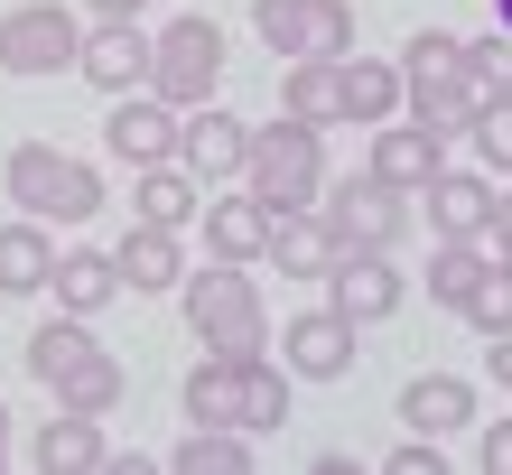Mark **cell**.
<instances>
[{"label": "cell", "mask_w": 512, "mask_h": 475, "mask_svg": "<svg viewBox=\"0 0 512 475\" xmlns=\"http://www.w3.org/2000/svg\"><path fill=\"white\" fill-rule=\"evenodd\" d=\"M177 308H187V336L205 354H261L270 345V299H261V280H252V261H205V271L177 280Z\"/></svg>", "instance_id": "cell-1"}, {"label": "cell", "mask_w": 512, "mask_h": 475, "mask_svg": "<svg viewBox=\"0 0 512 475\" xmlns=\"http://www.w3.org/2000/svg\"><path fill=\"white\" fill-rule=\"evenodd\" d=\"M0 187H10V205L38 215V224H94L103 215V168L56 150V140H19V150L0 159Z\"/></svg>", "instance_id": "cell-2"}, {"label": "cell", "mask_w": 512, "mask_h": 475, "mask_svg": "<svg viewBox=\"0 0 512 475\" xmlns=\"http://www.w3.org/2000/svg\"><path fill=\"white\" fill-rule=\"evenodd\" d=\"M224 66H233V47H224V28L205 10H177L168 28H149V94H159V103H177V112L215 103Z\"/></svg>", "instance_id": "cell-3"}, {"label": "cell", "mask_w": 512, "mask_h": 475, "mask_svg": "<svg viewBox=\"0 0 512 475\" xmlns=\"http://www.w3.org/2000/svg\"><path fill=\"white\" fill-rule=\"evenodd\" d=\"M233 187H252L270 215H298V205H317V187H326V131L289 122V112H280V122H261Z\"/></svg>", "instance_id": "cell-4"}, {"label": "cell", "mask_w": 512, "mask_h": 475, "mask_svg": "<svg viewBox=\"0 0 512 475\" xmlns=\"http://www.w3.org/2000/svg\"><path fill=\"white\" fill-rule=\"evenodd\" d=\"M317 215H326V233H336V252H391L410 233V196L382 187V177L364 168V177H326Z\"/></svg>", "instance_id": "cell-5"}, {"label": "cell", "mask_w": 512, "mask_h": 475, "mask_svg": "<svg viewBox=\"0 0 512 475\" xmlns=\"http://www.w3.org/2000/svg\"><path fill=\"white\" fill-rule=\"evenodd\" d=\"M252 28H261V47L280 56H354V0H252Z\"/></svg>", "instance_id": "cell-6"}, {"label": "cell", "mask_w": 512, "mask_h": 475, "mask_svg": "<svg viewBox=\"0 0 512 475\" xmlns=\"http://www.w3.org/2000/svg\"><path fill=\"white\" fill-rule=\"evenodd\" d=\"M75 47H84V19L66 0H19L0 19V75H66Z\"/></svg>", "instance_id": "cell-7"}, {"label": "cell", "mask_w": 512, "mask_h": 475, "mask_svg": "<svg viewBox=\"0 0 512 475\" xmlns=\"http://www.w3.org/2000/svg\"><path fill=\"white\" fill-rule=\"evenodd\" d=\"M354 354H364V326L336 317V308H298V317L280 326V364H289V382H345Z\"/></svg>", "instance_id": "cell-8"}, {"label": "cell", "mask_w": 512, "mask_h": 475, "mask_svg": "<svg viewBox=\"0 0 512 475\" xmlns=\"http://www.w3.org/2000/svg\"><path fill=\"white\" fill-rule=\"evenodd\" d=\"M243 150H252V122H243V112H224V103L177 112V168H187L196 187H233V177H243Z\"/></svg>", "instance_id": "cell-9"}, {"label": "cell", "mask_w": 512, "mask_h": 475, "mask_svg": "<svg viewBox=\"0 0 512 475\" xmlns=\"http://www.w3.org/2000/svg\"><path fill=\"white\" fill-rule=\"evenodd\" d=\"M103 150L122 159V168H159V159H177V103H159L149 84L112 94V112H103Z\"/></svg>", "instance_id": "cell-10"}, {"label": "cell", "mask_w": 512, "mask_h": 475, "mask_svg": "<svg viewBox=\"0 0 512 475\" xmlns=\"http://www.w3.org/2000/svg\"><path fill=\"white\" fill-rule=\"evenodd\" d=\"M401 299H410V289H401V261H391V252H336V261H326V308H336V317L382 326Z\"/></svg>", "instance_id": "cell-11"}, {"label": "cell", "mask_w": 512, "mask_h": 475, "mask_svg": "<svg viewBox=\"0 0 512 475\" xmlns=\"http://www.w3.org/2000/svg\"><path fill=\"white\" fill-rule=\"evenodd\" d=\"M75 75L94 84V94H131V84H149V28L140 19H94L75 47Z\"/></svg>", "instance_id": "cell-12"}, {"label": "cell", "mask_w": 512, "mask_h": 475, "mask_svg": "<svg viewBox=\"0 0 512 475\" xmlns=\"http://www.w3.org/2000/svg\"><path fill=\"white\" fill-rule=\"evenodd\" d=\"M364 168L382 177V187H401V196H419V187H429V177L447 168V140H438V131H419V122H401V112H391V122H373V150H364Z\"/></svg>", "instance_id": "cell-13"}, {"label": "cell", "mask_w": 512, "mask_h": 475, "mask_svg": "<svg viewBox=\"0 0 512 475\" xmlns=\"http://www.w3.org/2000/svg\"><path fill=\"white\" fill-rule=\"evenodd\" d=\"M196 233H205V252H215V261H261L270 205H261L252 187H205V205H196Z\"/></svg>", "instance_id": "cell-14"}, {"label": "cell", "mask_w": 512, "mask_h": 475, "mask_svg": "<svg viewBox=\"0 0 512 475\" xmlns=\"http://www.w3.org/2000/svg\"><path fill=\"white\" fill-rule=\"evenodd\" d=\"M112 271H122V289H140V299H168V289L187 280V252H177L168 224H140L131 215V233L112 243Z\"/></svg>", "instance_id": "cell-15"}, {"label": "cell", "mask_w": 512, "mask_h": 475, "mask_svg": "<svg viewBox=\"0 0 512 475\" xmlns=\"http://www.w3.org/2000/svg\"><path fill=\"white\" fill-rule=\"evenodd\" d=\"M261 261H270L280 280H326V261H336V233H326L317 205H298V215H270Z\"/></svg>", "instance_id": "cell-16"}, {"label": "cell", "mask_w": 512, "mask_h": 475, "mask_svg": "<svg viewBox=\"0 0 512 475\" xmlns=\"http://www.w3.org/2000/svg\"><path fill=\"white\" fill-rule=\"evenodd\" d=\"M103 457H112V438H103V420H84V410H56V420L28 438V466L38 475H103Z\"/></svg>", "instance_id": "cell-17"}, {"label": "cell", "mask_w": 512, "mask_h": 475, "mask_svg": "<svg viewBox=\"0 0 512 475\" xmlns=\"http://www.w3.org/2000/svg\"><path fill=\"white\" fill-rule=\"evenodd\" d=\"M401 112L419 131H438V140H466V122L485 112V84H475L466 66L457 75H429V84H401Z\"/></svg>", "instance_id": "cell-18"}, {"label": "cell", "mask_w": 512, "mask_h": 475, "mask_svg": "<svg viewBox=\"0 0 512 475\" xmlns=\"http://www.w3.org/2000/svg\"><path fill=\"white\" fill-rule=\"evenodd\" d=\"M336 103H345V122H391L401 112V56H336Z\"/></svg>", "instance_id": "cell-19"}, {"label": "cell", "mask_w": 512, "mask_h": 475, "mask_svg": "<svg viewBox=\"0 0 512 475\" xmlns=\"http://www.w3.org/2000/svg\"><path fill=\"white\" fill-rule=\"evenodd\" d=\"M401 429H419V438H457V429H475V382H457V373H419L410 392H401Z\"/></svg>", "instance_id": "cell-20"}, {"label": "cell", "mask_w": 512, "mask_h": 475, "mask_svg": "<svg viewBox=\"0 0 512 475\" xmlns=\"http://www.w3.org/2000/svg\"><path fill=\"white\" fill-rule=\"evenodd\" d=\"M47 271H56V224H38V215L0 224V299H38Z\"/></svg>", "instance_id": "cell-21"}, {"label": "cell", "mask_w": 512, "mask_h": 475, "mask_svg": "<svg viewBox=\"0 0 512 475\" xmlns=\"http://www.w3.org/2000/svg\"><path fill=\"white\" fill-rule=\"evenodd\" d=\"M419 196H429V224H438V233H466V243H475L485 215H494V177H485V168H438Z\"/></svg>", "instance_id": "cell-22"}, {"label": "cell", "mask_w": 512, "mask_h": 475, "mask_svg": "<svg viewBox=\"0 0 512 475\" xmlns=\"http://www.w3.org/2000/svg\"><path fill=\"white\" fill-rule=\"evenodd\" d=\"M280 112H289V122H308V131H336V122H345V103H336V56H289V66H280Z\"/></svg>", "instance_id": "cell-23"}, {"label": "cell", "mask_w": 512, "mask_h": 475, "mask_svg": "<svg viewBox=\"0 0 512 475\" xmlns=\"http://www.w3.org/2000/svg\"><path fill=\"white\" fill-rule=\"evenodd\" d=\"M177 410H187V429H243V382H233V354H205V364L177 382Z\"/></svg>", "instance_id": "cell-24"}, {"label": "cell", "mask_w": 512, "mask_h": 475, "mask_svg": "<svg viewBox=\"0 0 512 475\" xmlns=\"http://www.w3.org/2000/svg\"><path fill=\"white\" fill-rule=\"evenodd\" d=\"M47 289H56V308H66V317H103L112 299H122V271H112V252H56Z\"/></svg>", "instance_id": "cell-25"}, {"label": "cell", "mask_w": 512, "mask_h": 475, "mask_svg": "<svg viewBox=\"0 0 512 475\" xmlns=\"http://www.w3.org/2000/svg\"><path fill=\"white\" fill-rule=\"evenodd\" d=\"M233 382H243V429L252 438H270V429H289V364L280 354H243V364H233Z\"/></svg>", "instance_id": "cell-26"}, {"label": "cell", "mask_w": 512, "mask_h": 475, "mask_svg": "<svg viewBox=\"0 0 512 475\" xmlns=\"http://www.w3.org/2000/svg\"><path fill=\"white\" fill-rule=\"evenodd\" d=\"M122 401H131V373H122V354H103V345L56 382V410H84V420H112Z\"/></svg>", "instance_id": "cell-27"}, {"label": "cell", "mask_w": 512, "mask_h": 475, "mask_svg": "<svg viewBox=\"0 0 512 475\" xmlns=\"http://www.w3.org/2000/svg\"><path fill=\"white\" fill-rule=\"evenodd\" d=\"M196 205H205V187L177 159H159V168H140V196H131V215L140 224H168V233H187L196 224Z\"/></svg>", "instance_id": "cell-28"}, {"label": "cell", "mask_w": 512, "mask_h": 475, "mask_svg": "<svg viewBox=\"0 0 512 475\" xmlns=\"http://www.w3.org/2000/svg\"><path fill=\"white\" fill-rule=\"evenodd\" d=\"M94 345H103V336H94V317H56V326H38V336H28V373L56 392V382H66Z\"/></svg>", "instance_id": "cell-29"}, {"label": "cell", "mask_w": 512, "mask_h": 475, "mask_svg": "<svg viewBox=\"0 0 512 475\" xmlns=\"http://www.w3.org/2000/svg\"><path fill=\"white\" fill-rule=\"evenodd\" d=\"M168 466L177 475H252V429H187Z\"/></svg>", "instance_id": "cell-30"}, {"label": "cell", "mask_w": 512, "mask_h": 475, "mask_svg": "<svg viewBox=\"0 0 512 475\" xmlns=\"http://www.w3.org/2000/svg\"><path fill=\"white\" fill-rule=\"evenodd\" d=\"M475 271H485V243H466V233H438V252H429V299H438V308H466Z\"/></svg>", "instance_id": "cell-31"}, {"label": "cell", "mask_w": 512, "mask_h": 475, "mask_svg": "<svg viewBox=\"0 0 512 475\" xmlns=\"http://www.w3.org/2000/svg\"><path fill=\"white\" fill-rule=\"evenodd\" d=\"M457 317L475 326V336H503V326H512V261L485 252V271H475V289H466V308H457Z\"/></svg>", "instance_id": "cell-32"}, {"label": "cell", "mask_w": 512, "mask_h": 475, "mask_svg": "<svg viewBox=\"0 0 512 475\" xmlns=\"http://www.w3.org/2000/svg\"><path fill=\"white\" fill-rule=\"evenodd\" d=\"M466 140H475V168H485V177H512V84L485 94V112L466 122Z\"/></svg>", "instance_id": "cell-33"}, {"label": "cell", "mask_w": 512, "mask_h": 475, "mask_svg": "<svg viewBox=\"0 0 512 475\" xmlns=\"http://www.w3.org/2000/svg\"><path fill=\"white\" fill-rule=\"evenodd\" d=\"M466 66V38H447V28H419L401 47V84H429V75H457Z\"/></svg>", "instance_id": "cell-34"}, {"label": "cell", "mask_w": 512, "mask_h": 475, "mask_svg": "<svg viewBox=\"0 0 512 475\" xmlns=\"http://www.w3.org/2000/svg\"><path fill=\"white\" fill-rule=\"evenodd\" d=\"M466 75L485 84V94H503V84H512V28H494V38H466Z\"/></svg>", "instance_id": "cell-35"}, {"label": "cell", "mask_w": 512, "mask_h": 475, "mask_svg": "<svg viewBox=\"0 0 512 475\" xmlns=\"http://www.w3.org/2000/svg\"><path fill=\"white\" fill-rule=\"evenodd\" d=\"M382 475H447V438H419V429H410L401 448L382 457Z\"/></svg>", "instance_id": "cell-36"}, {"label": "cell", "mask_w": 512, "mask_h": 475, "mask_svg": "<svg viewBox=\"0 0 512 475\" xmlns=\"http://www.w3.org/2000/svg\"><path fill=\"white\" fill-rule=\"evenodd\" d=\"M475 475H512V420H485V429H475Z\"/></svg>", "instance_id": "cell-37"}, {"label": "cell", "mask_w": 512, "mask_h": 475, "mask_svg": "<svg viewBox=\"0 0 512 475\" xmlns=\"http://www.w3.org/2000/svg\"><path fill=\"white\" fill-rule=\"evenodd\" d=\"M475 243H485L494 261H512V196L494 187V215H485V233H475Z\"/></svg>", "instance_id": "cell-38"}, {"label": "cell", "mask_w": 512, "mask_h": 475, "mask_svg": "<svg viewBox=\"0 0 512 475\" xmlns=\"http://www.w3.org/2000/svg\"><path fill=\"white\" fill-rule=\"evenodd\" d=\"M485 382H494V392H512V326H503V336H485Z\"/></svg>", "instance_id": "cell-39"}, {"label": "cell", "mask_w": 512, "mask_h": 475, "mask_svg": "<svg viewBox=\"0 0 512 475\" xmlns=\"http://www.w3.org/2000/svg\"><path fill=\"white\" fill-rule=\"evenodd\" d=\"M149 0H84V19H140Z\"/></svg>", "instance_id": "cell-40"}, {"label": "cell", "mask_w": 512, "mask_h": 475, "mask_svg": "<svg viewBox=\"0 0 512 475\" xmlns=\"http://www.w3.org/2000/svg\"><path fill=\"white\" fill-rule=\"evenodd\" d=\"M0 466H10V401H0Z\"/></svg>", "instance_id": "cell-41"}, {"label": "cell", "mask_w": 512, "mask_h": 475, "mask_svg": "<svg viewBox=\"0 0 512 475\" xmlns=\"http://www.w3.org/2000/svg\"><path fill=\"white\" fill-rule=\"evenodd\" d=\"M494 19H503V28H512V0H494Z\"/></svg>", "instance_id": "cell-42"}]
</instances>
